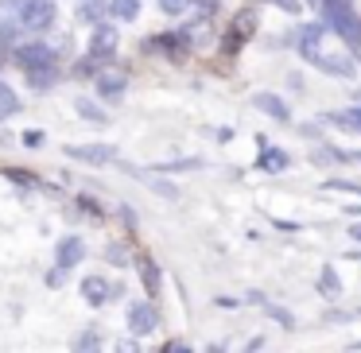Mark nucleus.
<instances>
[{
	"instance_id": "7c9ffc66",
	"label": "nucleus",
	"mask_w": 361,
	"mask_h": 353,
	"mask_svg": "<svg viewBox=\"0 0 361 353\" xmlns=\"http://www.w3.org/2000/svg\"><path fill=\"white\" fill-rule=\"evenodd\" d=\"M8 117H12V113L4 109V105H0V125H4V120H8Z\"/></svg>"
},
{
	"instance_id": "0eeeda50",
	"label": "nucleus",
	"mask_w": 361,
	"mask_h": 353,
	"mask_svg": "<svg viewBox=\"0 0 361 353\" xmlns=\"http://www.w3.org/2000/svg\"><path fill=\"white\" fill-rule=\"evenodd\" d=\"M117 295H121V283H109L105 275H86V280H82V299H86L90 306H105Z\"/></svg>"
},
{
	"instance_id": "20e7f679",
	"label": "nucleus",
	"mask_w": 361,
	"mask_h": 353,
	"mask_svg": "<svg viewBox=\"0 0 361 353\" xmlns=\"http://www.w3.org/2000/svg\"><path fill=\"white\" fill-rule=\"evenodd\" d=\"M125 326H128V334H133V337H148V334H156V330H159V314H156V306H152L148 299H136V303H128V311H125Z\"/></svg>"
},
{
	"instance_id": "f3484780",
	"label": "nucleus",
	"mask_w": 361,
	"mask_h": 353,
	"mask_svg": "<svg viewBox=\"0 0 361 353\" xmlns=\"http://www.w3.org/2000/svg\"><path fill=\"white\" fill-rule=\"evenodd\" d=\"M260 144H264V140H260ZM257 163H260V171H272V175H280L283 167H288V156H283L280 148H268V144H264V151H260V159H257Z\"/></svg>"
},
{
	"instance_id": "bb28decb",
	"label": "nucleus",
	"mask_w": 361,
	"mask_h": 353,
	"mask_svg": "<svg viewBox=\"0 0 361 353\" xmlns=\"http://www.w3.org/2000/svg\"><path fill=\"white\" fill-rule=\"evenodd\" d=\"M113 353H144V349H140V342H136V337H121V342L113 345Z\"/></svg>"
},
{
	"instance_id": "39448f33",
	"label": "nucleus",
	"mask_w": 361,
	"mask_h": 353,
	"mask_svg": "<svg viewBox=\"0 0 361 353\" xmlns=\"http://www.w3.org/2000/svg\"><path fill=\"white\" fill-rule=\"evenodd\" d=\"M121 47V35H117V24H102L90 32V58L94 63H109Z\"/></svg>"
},
{
	"instance_id": "cd10ccee",
	"label": "nucleus",
	"mask_w": 361,
	"mask_h": 353,
	"mask_svg": "<svg viewBox=\"0 0 361 353\" xmlns=\"http://www.w3.org/2000/svg\"><path fill=\"white\" fill-rule=\"evenodd\" d=\"M190 4H198V8H202V20L210 16L214 8H218V0H190Z\"/></svg>"
},
{
	"instance_id": "4be33fe9",
	"label": "nucleus",
	"mask_w": 361,
	"mask_h": 353,
	"mask_svg": "<svg viewBox=\"0 0 361 353\" xmlns=\"http://www.w3.org/2000/svg\"><path fill=\"white\" fill-rule=\"evenodd\" d=\"M311 159H314V163H342V159H350V156H345V151H338V148H314Z\"/></svg>"
},
{
	"instance_id": "5701e85b",
	"label": "nucleus",
	"mask_w": 361,
	"mask_h": 353,
	"mask_svg": "<svg viewBox=\"0 0 361 353\" xmlns=\"http://www.w3.org/2000/svg\"><path fill=\"white\" fill-rule=\"evenodd\" d=\"M20 144H24V148H43V144H47V132H43V128H27L24 136H20Z\"/></svg>"
},
{
	"instance_id": "dca6fc26",
	"label": "nucleus",
	"mask_w": 361,
	"mask_h": 353,
	"mask_svg": "<svg viewBox=\"0 0 361 353\" xmlns=\"http://www.w3.org/2000/svg\"><path fill=\"white\" fill-rule=\"evenodd\" d=\"M133 175H136V179H140V182H148V187L156 190V194L171 198V202H175V198H179V187H175V182H167V179H156V171H133Z\"/></svg>"
},
{
	"instance_id": "f257e3e1",
	"label": "nucleus",
	"mask_w": 361,
	"mask_h": 353,
	"mask_svg": "<svg viewBox=\"0 0 361 353\" xmlns=\"http://www.w3.org/2000/svg\"><path fill=\"white\" fill-rule=\"evenodd\" d=\"M299 55L311 66H319V70L338 74V78H353V74H357L353 58L330 51V27L326 24H303L299 27Z\"/></svg>"
},
{
	"instance_id": "a878e982",
	"label": "nucleus",
	"mask_w": 361,
	"mask_h": 353,
	"mask_svg": "<svg viewBox=\"0 0 361 353\" xmlns=\"http://www.w3.org/2000/svg\"><path fill=\"white\" fill-rule=\"evenodd\" d=\"M105 260H113V264H125V268H128V252L121 249V244H109V249H105Z\"/></svg>"
},
{
	"instance_id": "c85d7f7f",
	"label": "nucleus",
	"mask_w": 361,
	"mask_h": 353,
	"mask_svg": "<svg viewBox=\"0 0 361 353\" xmlns=\"http://www.w3.org/2000/svg\"><path fill=\"white\" fill-rule=\"evenodd\" d=\"M63 280H66V275L59 272V268H51V272H47V283H51V287H63Z\"/></svg>"
},
{
	"instance_id": "7ed1b4c3",
	"label": "nucleus",
	"mask_w": 361,
	"mask_h": 353,
	"mask_svg": "<svg viewBox=\"0 0 361 353\" xmlns=\"http://www.w3.org/2000/svg\"><path fill=\"white\" fill-rule=\"evenodd\" d=\"M12 58H16V66L24 74L32 70H47V66H59V55L47 47V43H20V47H12Z\"/></svg>"
},
{
	"instance_id": "473e14b6",
	"label": "nucleus",
	"mask_w": 361,
	"mask_h": 353,
	"mask_svg": "<svg viewBox=\"0 0 361 353\" xmlns=\"http://www.w3.org/2000/svg\"><path fill=\"white\" fill-rule=\"evenodd\" d=\"M345 210H350V213H361V206H345Z\"/></svg>"
},
{
	"instance_id": "9b49d317",
	"label": "nucleus",
	"mask_w": 361,
	"mask_h": 353,
	"mask_svg": "<svg viewBox=\"0 0 361 353\" xmlns=\"http://www.w3.org/2000/svg\"><path fill=\"white\" fill-rule=\"evenodd\" d=\"M252 105H257L260 113H268V117H272V120H280V125H288V120H291L288 105H283V101H280V97H276V94H257V97H252Z\"/></svg>"
},
{
	"instance_id": "6e6552de",
	"label": "nucleus",
	"mask_w": 361,
	"mask_h": 353,
	"mask_svg": "<svg viewBox=\"0 0 361 353\" xmlns=\"http://www.w3.org/2000/svg\"><path fill=\"white\" fill-rule=\"evenodd\" d=\"M66 156L102 167V163H113V159H117V148H113V144H66Z\"/></svg>"
},
{
	"instance_id": "b1692460",
	"label": "nucleus",
	"mask_w": 361,
	"mask_h": 353,
	"mask_svg": "<svg viewBox=\"0 0 361 353\" xmlns=\"http://www.w3.org/2000/svg\"><path fill=\"white\" fill-rule=\"evenodd\" d=\"M195 167H202V159H175V163H159L156 171H195Z\"/></svg>"
},
{
	"instance_id": "2eb2a0df",
	"label": "nucleus",
	"mask_w": 361,
	"mask_h": 353,
	"mask_svg": "<svg viewBox=\"0 0 361 353\" xmlns=\"http://www.w3.org/2000/svg\"><path fill=\"white\" fill-rule=\"evenodd\" d=\"M330 125L345 128V132H361V105H353V109H338V113H326Z\"/></svg>"
},
{
	"instance_id": "ddd939ff",
	"label": "nucleus",
	"mask_w": 361,
	"mask_h": 353,
	"mask_svg": "<svg viewBox=\"0 0 361 353\" xmlns=\"http://www.w3.org/2000/svg\"><path fill=\"white\" fill-rule=\"evenodd\" d=\"M102 345H105L102 330H97V326H86V330H78V337L71 342V353H102Z\"/></svg>"
},
{
	"instance_id": "393cba45",
	"label": "nucleus",
	"mask_w": 361,
	"mask_h": 353,
	"mask_svg": "<svg viewBox=\"0 0 361 353\" xmlns=\"http://www.w3.org/2000/svg\"><path fill=\"white\" fill-rule=\"evenodd\" d=\"M159 12H167V16H183V12L190 8V0H156Z\"/></svg>"
},
{
	"instance_id": "a211bd4d",
	"label": "nucleus",
	"mask_w": 361,
	"mask_h": 353,
	"mask_svg": "<svg viewBox=\"0 0 361 353\" xmlns=\"http://www.w3.org/2000/svg\"><path fill=\"white\" fill-rule=\"evenodd\" d=\"M55 82H59V66H47V70H32V74H27V86H32L35 94L55 89Z\"/></svg>"
},
{
	"instance_id": "f03ea898",
	"label": "nucleus",
	"mask_w": 361,
	"mask_h": 353,
	"mask_svg": "<svg viewBox=\"0 0 361 353\" xmlns=\"http://www.w3.org/2000/svg\"><path fill=\"white\" fill-rule=\"evenodd\" d=\"M55 20H59L55 0H20L16 24L24 27V32H32V35H47L51 27H55Z\"/></svg>"
},
{
	"instance_id": "c756f323",
	"label": "nucleus",
	"mask_w": 361,
	"mask_h": 353,
	"mask_svg": "<svg viewBox=\"0 0 361 353\" xmlns=\"http://www.w3.org/2000/svg\"><path fill=\"white\" fill-rule=\"evenodd\" d=\"M350 237H353V241L361 244V221H357V225H350Z\"/></svg>"
},
{
	"instance_id": "9d476101",
	"label": "nucleus",
	"mask_w": 361,
	"mask_h": 353,
	"mask_svg": "<svg viewBox=\"0 0 361 353\" xmlns=\"http://www.w3.org/2000/svg\"><path fill=\"white\" fill-rule=\"evenodd\" d=\"M94 82H97V97H105V101H121L125 89H128V78L117 70H97Z\"/></svg>"
},
{
	"instance_id": "6ab92c4d",
	"label": "nucleus",
	"mask_w": 361,
	"mask_h": 353,
	"mask_svg": "<svg viewBox=\"0 0 361 353\" xmlns=\"http://www.w3.org/2000/svg\"><path fill=\"white\" fill-rule=\"evenodd\" d=\"M319 291L330 299V303H334V299H342V280H338V272H334L330 264L319 272Z\"/></svg>"
},
{
	"instance_id": "f8f14e48",
	"label": "nucleus",
	"mask_w": 361,
	"mask_h": 353,
	"mask_svg": "<svg viewBox=\"0 0 361 353\" xmlns=\"http://www.w3.org/2000/svg\"><path fill=\"white\" fill-rule=\"evenodd\" d=\"M74 113H78L86 125H109V113H105L94 97H74Z\"/></svg>"
},
{
	"instance_id": "4468645a",
	"label": "nucleus",
	"mask_w": 361,
	"mask_h": 353,
	"mask_svg": "<svg viewBox=\"0 0 361 353\" xmlns=\"http://www.w3.org/2000/svg\"><path fill=\"white\" fill-rule=\"evenodd\" d=\"M109 20H121V24L140 20V0H109Z\"/></svg>"
},
{
	"instance_id": "aec40b11",
	"label": "nucleus",
	"mask_w": 361,
	"mask_h": 353,
	"mask_svg": "<svg viewBox=\"0 0 361 353\" xmlns=\"http://www.w3.org/2000/svg\"><path fill=\"white\" fill-rule=\"evenodd\" d=\"M140 280H144V287H148V295H159V268H156V260H148V256L140 260Z\"/></svg>"
},
{
	"instance_id": "423d86ee",
	"label": "nucleus",
	"mask_w": 361,
	"mask_h": 353,
	"mask_svg": "<svg viewBox=\"0 0 361 353\" xmlns=\"http://www.w3.org/2000/svg\"><path fill=\"white\" fill-rule=\"evenodd\" d=\"M82 260H86V241H82V237H74V233H66L63 241L55 244V268L63 275H71Z\"/></svg>"
},
{
	"instance_id": "412c9836",
	"label": "nucleus",
	"mask_w": 361,
	"mask_h": 353,
	"mask_svg": "<svg viewBox=\"0 0 361 353\" xmlns=\"http://www.w3.org/2000/svg\"><path fill=\"white\" fill-rule=\"evenodd\" d=\"M260 306H264V314L272 322H280L283 330H295V314H291V311H283V306H276V303H260Z\"/></svg>"
},
{
	"instance_id": "2f4dec72",
	"label": "nucleus",
	"mask_w": 361,
	"mask_h": 353,
	"mask_svg": "<svg viewBox=\"0 0 361 353\" xmlns=\"http://www.w3.org/2000/svg\"><path fill=\"white\" fill-rule=\"evenodd\" d=\"M322 4H350V0H322Z\"/></svg>"
},
{
	"instance_id": "72a5a7b5",
	"label": "nucleus",
	"mask_w": 361,
	"mask_h": 353,
	"mask_svg": "<svg viewBox=\"0 0 361 353\" xmlns=\"http://www.w3.org/2000/svg\"><path fill=\"white\" fill-rule=\"evenodd\" d=\"M350 159H361V151H353V156H350Z\"/></svg>"
},
{
	"instance_id": "1a4fd4ad",
	"label": "nucleus",
	"mask_w": 361,
	"mask_h": 353,
	"mask_svg": "<svg viewBox=\"0 0 361 353\" xmlns=\"http://www.w3.org/2000/svg\"><path fill=\"white\" fill-rule=\"evenodd\" d=\"M74 20L86 24L90 32L109 24V0H78V4H74Z\"/></svg>"
}]
</instances>
